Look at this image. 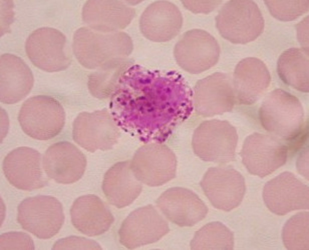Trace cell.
Listing matches in <instances>:
<instances>
[{
	"label": "cell",
	"mask_w": 309,
	"mask_h": 250,
	"mask_svg": "<svg viewBox=\"0 0 309 250\" xmlns=\"http://www.w3.org/2000/svg\"><path fill=\"white\" fill-rule=\"evenodd\" d=\"M233 233L219 222L208 223L196 232L191 241L192 250H232Z\"/></svg>",
	"instance_id": "obj_22"
},
{
	"label": "cell",
	"mask_w": 309,
	"mask_h": 250,
	"mask_svg": "<svg viewBox=\"0 0 309 250\" xmlns=\"http://www.w3.org/2000/svg\"><path fill=\"white\" fill-rule=\"evenodd\" d=\"M309 17L307 16L296 26L297 38L302 48L309 49Z\"/></svg>",
	"instance_id": "obj_28"
},
{
	"label": "cell",
	"mask_w": 309,
	"mask_h": 250,
	"mask_svg": "<svg viewBox=\"0 0 309 250\" xmlns=\"http://www.w3.org/2000/svg\"><path fill=\"white\" fill-rule=\"evenodd\" d=\"M169 231L166 222L149 205L135 210L125 219L119 231L120 241L133 249L154 242Z\"/></svg>",
	"instance_id": "obj_11"
},
{
	"label": "cell",
	"mask_w": 309,
	"mask_h": 250,
	"mask_svg": "<svg viewBox=\"0 0 309 250\" xmlns=\"http://www.w3.org/2000/svg\"><path fill=\"white\" fill-rule=\"evenodd\" d=\"M304 111L299 100L280 89L266 97L260 110L261 124L268 131L288 141L304 127Z\"/></svg>",
	"instance_id": "obj_2"
},
{
	"label": "cell",
	"mask_w": 309,
	"mask_h": 250,
	"mask_svg": "<svg viewBox=\"0 0 309 250\" xmlns=\"http://www.w3.org/2000/svg\"><path fill=\"white\" fill-rule=\"evenodd\" d=\"M75 227L89 236H98L107 231L114 221L109 209L100 198L94 195L78 198L70 210Z\"/></svg>",
	"instance_id": "obj_17"
},
{
	"label": "cell",
	"mask_w": 309,
	"mask_h": 250,
	"mask_svg": "<svg viewBox=\"0 0 309 250\" xmlns=\"http://www.w3.org/2000/svg\"><path fill=\"white\" fill-rule=\"evenodd\" d=\"M85 164L83 154L73 145L66 142L52 145L47 150L43 158V167L47 175L62 184H69L77 181L79 179L75 174L81 177L75 172L82 176L77 172L83 174L78 171L84 172L80 169L84 168L80 167L85 166V164Z\"/></svg>",
	"instance_id": "obj_16"
},
{
	"label": "cell",
	"mask_w": 309,
	"mask_h": 250,
	"mask_svg": "<svg viewBox=\"0 0 309 250\" xmlns=\"http://www.w3.org/2000/svg\"><path fill=\"white\" fill-rule=\"evenodd\" d=\"M157 203L169 219L182 227L193 226L203 219L208 211L206 205L196 194L182 188L164 192Z\"/></svg>",
	"instance_id": "obj_13"
},
{
	"label": "cell",
	"mask_w": 309,
	"mask_h": 250,
	"mask_svg": "<svg viewBox=\"0 0 309 250\" xmlns=\"http://www.w3.org/2000/svg\"><path fill=\"white\" fill-rule=\"evenodd\" d=\"M237 139L235 128L228 122L210 120L196 130L192 145L195 153L202 160L226 163L234 158Z\"/></svg>",
	"instance_id": "obj_5"
},
{
	"label": "cell",
	"mask_w": 309,
	"mask_h": 250,
	"mask_svg": "<svg viewBox=\"0 0 309 250\" xmlns=\"http://www.w3.org/2000/svg\"><path fill=\"white\" fill-rule=\"evenodd\" d=\"M308 148H306L300 155L297 161V167L299 173L308 180Z\"/></svg>",
	"instance_id": "obj_30"
},
{
	"label": "cell",
	"mask_w": 309,
	"mask_h": 250,
	"mask_svg": "<svg viewBox=\"0 0 309 250\" xmlns=\"http://www.w3.org/2000/svg\"><path fill=\"white\" fill-rule=\"evenodd\" d=\"M100 246L95 241L82 237L71 236L57 241L53 250H101Z\"/></svg>",
	"instance_id": "obj_26"
},
{
	"label": "cell",
	"mask_w": 309,
	"mask_h": 250,
	"mask_svg": "<svg viewBox=\"0 0 309 250\" xmlns=\"http://www.w3.org/2000/svg\"><path fill=\"white\" fill-rule=\"evenodd\" d=\"M200 185L212 204L217 209L227 211L240 205L246 189L241 174L234 169L225 167L209 168Z\"/></svg>",
	"instance_id": "obj_10"
},
{
	"label": "cell",
	"mask_w": 309,
	"mask_h": 250,
	"mask_svg": "<svg viewBox=\"0 0 309 250\" xmlns=\"http://www.w3.org/2000/svg\"><path fill=\"white\" fill-rule=\"evenodd\" d=\"M182 2L186 8L196 14L208 13L222 2L221 0H182Z\"/></svg>",
	"instance_id": "obj_27"
},
{
	"label": "cell",
	"mask_w": 309,
	"mask_h": 250,
	"mask_svg": "<svg viewBox=\"0 0 309 250\" xmlns=\"http://www.w3.org/2000/svg\"><path fill=\"white\" fill-rule=\"evenodd\" d=\"M220 52L219 45L214 37L199 29L185 33L174 50L178 63L193 73H201L213 67L218 61Z\"/></svg>",
	"instance_id": "obj_8"
},
{
	"label": "cell",
	"mask_w": 309,
	"mask_h": 250,
	"mask_svg": "<svg viewBox=\"0 0 309 250\" xmlns=\"http://www.w3.org/2000/svg\"><path fill=\"white\" fill-rule=\"evenodd\" d=\"M33 240L27 234L11 232L2 234L0 237V250H33Z\"/></svg>",
	"instance_id": "obj_25"
},
{
	"label": "cell",
	"mask_w": 309,
	"mask_h": 250,
	"mask_svg": "<svg viewBox=\"0 0 309 250\" xmlns=\"http://www.w3.org/2000/svg\"><path fill=\"white\" fill-rule=\"evenodd\" d=\"M288 152L287 146L276 138L255 133L245 139L241 155L248 171L263 177L285 164Z\"/></svg>",
	"instance_id": "obj_7"
},
{
	"label": "cell",
	"mask_w": 309,
	"mask_h": 250,
	"mask_svg": "<svg viewBox=\"0 0 309 250\" xmlns=\"http://www.w3.org/2000/svg\"><path fill=\"white\" fill-rule=\"evenodd\" d=\"M18 211V220L22 227L40 239L53 236L64 222L61 204L50 196L26 198L19 205Z\"/></svg>",
	"instance_id": "obj_4"
},
{
	"label": "cell",
	"mask_w": 309,
	"mask_h": 250,
	"mask_svg": "<svg viewBox=\"0 0 309 250\" xmlns=\"http://www.w3.org/2000/svg\"><path fill=\"white\" fill-rule=\"evenodd\" d=\"M12 1H9V2H5L6 7L4 2H2V17H4L2 19V34L5 33V32L8 31L9 28V26L12 21L14 16L13 11V4Z\"/></svg>",
	"instance_id": "obj_29"
},
{
	"label": "cell",
	"mask_w": 309,
	"mask_h": 250,
	"mask_svg": "<svg viewBox=\"0 0 309 250\" xmlns=\"http://www.w3.org/2000/svg\"><path fill=\"white\" fill-rule=\"evenodd\" d=\"M221 36L232 43L244 44L263 32L264 20L257 5L252 0H230L222 7L216 18Z\"/></svg>",
	"instance_id": "obj_1"
},
{
	"label": "cell",
	"mask_w": 309,
	"mask_h": 250,
	"mask_svg": "<svg viewBox=\"0 0 309 250\" xmlns=\"http://www.w3.org/2000/svg\"><path fill=\"white\" fill-rule=\"evenodd\" d=\"M282 238L288 249L309 250V212H300L290 217L283 227Z\"/></svg>",
	"instance_id": "obj_23"
},
{
	"label": "cell",
	"mask_w": 309,
	"mask_h": 250,
	"mask_svg": "<svg viewBox=\"0 0 309 250\" xmlns=\"http://www.w3.org/2000/svg\"><path fill=\"white\" fill-rule=\"evenodd\" d=\"M34 82L33 74L21 58L8 53L0 58V101L13 104L20 101L30 92Z\"/></svg>",
	"instance_id": "obj_15"
},
{
	"label": "cell",
	"mask_w": 309,
	"mask_h": 250,
	"mask_svg": "<svg viewBox=\"0 0 309 250\" xmlns=\"http://www.w3.org/2000/svg\"><path fill=\"white\" fill-rule=\"evenodd\" d=\"M225 76L216 73L200 81L195 89L196 110L205 116L230 110L234 103L232 88Z\"/></svg>",
	"instance_id": "obj_18"
},
{
	"label": "cell",
	"mask_w": 309,
	"mask_h": 250,
	"mask_svg": "<svg viewBox=\"0 0 309 250\" xmlns=\"http://www.w3.org/2000/svg\"><path fill=\"white\" fill-rule=\"evenodd\" d=\"M183 18L177 6L166 1L149 5L142 14L140 29L143 35L151 41L163 42L176 37L181 29Z\"/></svg>",
	"instance_id": "obj_14"
},
{
	"label": "cell",
	"mask_w": 309,
	"mask_h": 250,
	"mask_svg": "<svg viewBox=\"0 0 309 250\" xmlns=\"http://www.w3.org/2000/svg\"><path fill=\"white\" fill-rule=\"evenodd\" d=\"M103 189L109 202L118 208L131 204L138 196L141 186L126 176H120L114 166L104 176Z\"/></svg>",
	"instance_id": "obj_21"
},
{
	"label": "cell",
	"mask_w": 309,
	"mask_h": 250,
	"mask_svg": "<svg viewBox=\"0 0 309 250\" xmlns=\"http://www.w3.org/2000/svg\"><path fill=\"white\" fill-rule=\"evenodd\" d=\"M18 119L25 133L33 139L44 140L53 138L60 132L65 115L62 106L56 99L39 95L24 102Z\"/></svg>",
	"instance_id": "obj_3"
},
{
	"label": "cell",
	"mask_w": 309,
	"mask_h": 250,
	"mask_svg": "<svg viewBox=\"0 0 309 250\" xmlns=\"http://www.w3.org/2000/svg\"><path fill=\"white\" fill-rule=\"evenodd\" d=\"M234 74L237 98L243 104L255 102L266 89L270 82V75L266 65L256 58H247L240 61Z\"/></svg>",
	"instance_id": "obj_19"
},
{
	"label": "cell",
	"mask_w": 309,
	"mask_h": 250,
	"mask_svg": "<svg viewBox=\"0 0 309 250\" xmlns=\"http://www.w3.org/2000/svg\"><path fill=\"white\" fill-rule=\"evenodd\" d=\"M309 49L293 48L283 52L277 62V71L286 84L298 90L309 91Z\"/></svg>",
	"instance_id": "obj_20"
},
{
	"label": "cell",
	"mask_w": 309,
	"mask_h": 250,
	"mask_svg": "<svg viewBox=\"0 0 309 250\" xmlns=\"http://www.w3.org/2000/svg\"><path fill=\"white\" fill-rule=\"evenodd\" d=\"M5 177L18 189L32 190L43 187L46 181L41 167V156L30 148H16L5 157L3 163Z\"/></svg>",
	"instance_id": "obj_12"
},
{
	"label": "cell",
	"mask_w": 309,
	"mask_h": 250,
	"mask_svg": "<svg viewBox=\"0 0 309 250\" xmlns=\"http://www.w3.org/2000/svg\"><path fill=\"white\" fill-rule=\"evenodd\" d=\"M65 36L58 30L43 27L33 31L25 43L27 55L36 67L48 72L65 69L69 58L66 48Z\"/></svg>",
	"instance_id": "obj_6"
},
{
	"label": "cell",
	"mask_w": 309,
	"mask_h": 250,
	"mask_svg": "<svg viewBox=\"0 0 309 250\" xmlns=\"http://www.w3.org/2000/svg\"><path fill=\"white\" fill-rule=\"evenodd\" d=\"M263 196L268 208L277 215L309 208L308 186L289 172H284L266 183Z\"/></svg>",
	"instance_id": "obj_9"
},
{
	"label": "cell",
	"mask_w": 309,
	"mask_h": 250,
	"mask_svg": "<svg viewBox=\"0 0 309 250\" xmlns=\"http://www.w3.org/2000/svg\"><path fill=\"white\" fill-rule=\"evenodd\" d=\"M271 14L283 21L293 20L308 12L309 0H265Z\"/></svg>",
	"instance_id": "obj_24"
}]
</instances>
